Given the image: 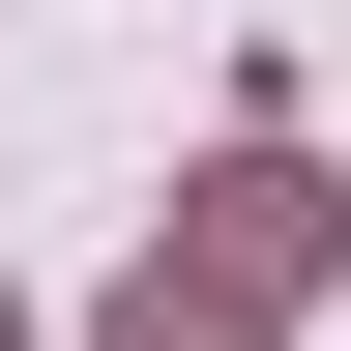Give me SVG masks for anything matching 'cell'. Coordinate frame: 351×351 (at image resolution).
Here are the masks:
<instances>
[{
    "label": "cell",
    "mask_w": 351,
    "mask_h": 351,
    "mask_svg": "<svg viewBox=\"0 0 351 351\" xmlns=\"http://www.w3.org/2000/svg\"><path fill=\"white\" fill-rule=\"evenodd\" d=\"M117 351H263V293H234V263H205V293L147 263V293H117Z\"/></svg>",
    "instance_id": "cell-1"
},
{
    "label": "cell",
    "mask_w": 351,
    "mask_h": 351,
    "mask_svg": "<svg viewBox=\"0 0 351 351\" xmlns=\"http://www.w3.org/2000/svg\"><path fill=\"white\" fill-rule=\"evenodd\" d=\"M0 351H29V322H0Z\"/></svg>",
    "instance_id": "cell-2"
}]
</instances>
